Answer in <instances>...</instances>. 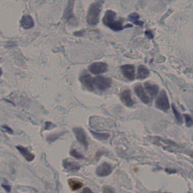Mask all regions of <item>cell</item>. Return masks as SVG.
I'll return each instance as SVG.
<instances>
[{
	"label": "cell",
	"instance_id": "1f68e13d",
	"mask_svg": "<svg viewBox=\"0 0 193 193\" xmlns=\"http://www.w3.org/2000/svg\"><path fill=\"white\" fill-rule=\"evenodd\" d=\"M188 193H191V192H188Z\"/></svg>",
	"mask_w": 193,
	"mask_h": 193
},
{
	"label": "cell",
	"instance_id": "4dcf8cb0",
	"mask_svg": "<svg viewBox=\"0 0 193 193\" xmlns=\"http://www.w3.org/2000/svg\"><path fill=\"white\" fill-rule=\"evenodd\" d=\"M2 70H1V68H0V77L1 76V75H2Z\"/></svg>",
	"mask_w": 193,
	"mask_h": 193
},
{
	"label": "cell",
	"instance_id": "ba28073f",
	"mask_svg": "<svg viewBox=\"0 0 193 193\" xmlns=\"http://www.w3.org/2000/svg\"><path fill=\"white\" fill-rule=\"evenodd\" d=\"M121 70L123 75L128 79L132 81L135 77L134 66L132 65H124L121 66Z\"/></svg>",
	"mask_w": 193,
	"mask_h": 193
},
{
	"label": "cell",
	"instance_id": "5bb4252c",
	"mask_svg": "<svg viewBox=\"0 0 193 193\" xmlns=\"http://www.w3.org/2000/svg\"><path fill=\"white\" fill-rule=\"evenodd\" d=\"M17 149L19 150V152L28 161H32L34 158V155L31 154L28 149L23 146H17Z\"/></svg>",
	"mask_w": 193,
	"mask_h": 193
},
{
	"label": "cell",
	"instance_id": "2e32d148",
	"mask_svg": "<svg viewBox=\"0 0 193 193\" xmlns=\"http://www.w3.org/2000/svg\"><path fill=\"white\" fill-rule=\"evenodd\" d=\"M73 4H74V1H68L66 8L65 9V13H64V18L65 19L69 20L73 16L72 10L73 8Z\"/></svg>",
	"mask_w": 193,
	"mask_h": 193
},
{
	"label": "cell",
	"instance_id": "d4e9b609",
	"mask_svg": "<svg viewBox=\"0 0 193 193\" xmlns=\"http://www.w3.org/2000/svg\"><path fill=\"white\" fill-rule=\"evenodd\" d=\"M103 193H115V190H114V189L113 188H111L110 186H105V188H103Z\"/></svg>",
	"mask_w": 193,
	"mask_h": 193
},
{
	"label": "cell",
	"instance_id": "d6986e66",
	"mask_svg": "<svg viewBox=\"0 0 193 193\" xmlns=\"http://www.w3.org/2000/svg\"><path fill=\"white\" fill-rule=\"evenodd\" d=\"M90 132L93 135L94 138L97 139L99 140H106L110 136L109 133H99V132H95L92 130H90Z\"/></svg>",
	"mask_w": 193,
	"mask_h": 193
},
{
	"label": "cell",
	"instance_id": "7a4b0ae2",
	"mask_svg": "<svg viewBox=\"0 0 193 193\" xmlns=\"http://www.w3.org/2000/svg\"><path fill=\"white\" fill-rule=\"evenodd\" d=\"M103 2L102 1H95L89 6L87 16V22L89 25L94 26L99 23V16Z\"/></svg>",
	"mask_w": 193,
	"mask_h": 193
},
{
	"label": "cell",
	"instance_id": "9c48e42d",
	"mask_svg": "<svg viewBox=\"0 0 193 193\" xmlns=\"http://www.w3.org/2000/svg\"><path fill=\"white\" fill-rule=\"evenodd\" d=\"M134 89V92L137 95V96L143 103H144L145 104H149V103L150 102V100L149 96H148V95L146 93L144 87L141 85L137 84V85L135 86Z\"/></svg>",
	"mask_w": 193,
	"mask_h": 193
},
{
	"label": "cell",
	"instance_id": "44dd1931",
	"mask_svg": "<svg viewBox=\"0 0 193 193\" xmlns=\"http://www.w3.org/2000/svg\"><path fill=\"white\" fill-rule=\"evenodd\" d=\"M172 108L173 112L174 113V115L176 118L177 121L180 124H182L183 123V118H182V116L180 115V113L178 112V110H177L174 104L172 105Z\"/></svg>",
	"mask_w": 193,
	"mask_h": 193
},
{
	"label": "cell",
	"instance_id": "277c9868",
	"mask_svg": "<svg viewBox=\"0 0 193 193\" xmlns=\"http://www.w3.org/2000/svg\"><path fill=\"white\" fill-rule=\"evenodd\" d=\"M94 87H96L100 91H105L110 88L112 84L110 78L103 76H97L93 78Z\"/></svg>",
	"mask_w": 193,
	"mask_h": 193
},
{
	"label": "cell",
	"instance_id": "9a60e30c",
	"mask_svg": "<svg viewBox=\"0 0 193 193\" xmlns=\"http://www.w3.org/2000/svg\"><path fill=\"white\" fill-rule=\"evenodd\" d=\"M63 167L68 171H77L80 169V166L77 163L68 161L67 160H63Z\"/></svg>",
	"mask_w": 193,
	"mask_h": 193
},
{
	"label": "cell",
	"instance_id": "603a6c76",
	"mask_svg": "<svg viewBox=\"0 0 193 193\" xmlns=\"http://www.w3.org/2000/svg\"><path fill=\"white\" fill-rule=\"evenodd\" d=\"M184 117L186 126L188 127H192L193 125V121L191 117L188 115H185Z\"/></svg>",
	"mask_w": 193,
	"mask_h": 193
},
{
	"label": "cell",
	"instance_id": "7c38bea8",
	"mask_svg": "<svg viewBox=\"0 0 193 193\" xmlns=\"http://www.w3.org/2000/svg\"><path fill=\"white\" fill-rule=\"evenodd\" d=\"M145 87L147 92L152 98H154L158 94L159 87L156 84H153L149 82H146L145 83Z\"/></svg>",
	"mask_w": 193,
	"mask_h": 193
},
{
	"label": "cell",
	"instance_id": "8992f818",
	"mask_svg": "<svg viewBox=\"0 0 193 193\" xmlns=\"http://www.w3.org/2000/svg\"><path fill=\"white\" fill-rule=\"evenodd\" d=\"M73 132L74 133L77 140L82 144L85 149L88 147V142L86 133L82 128L80 127H75L73 129Z\"/></svg>",
	"mask_w": 193,
	"mask_h": 193
},
{
	"label": "cell",
	"instance_id": "4316f807",
	"mask_svg": "<svg viewBox=\"0 0 193 193\" xmlns=\"http://www.w3.org/2000/svg\"><path fill=\"white\" fill-rule=\"evenodd\" d=\"M145 35H146V36H148L149 38V39L153 38V33L151 31H146L145 32Z\"/></svg>",
	"mask_w": 193,
	"mask_h": 193
},
{
	"label": "cell",
	"instance_id": "4fadbf2b",
	"mask_svg": "<svg viewBox=\"0 0 193 193\" xmlns=\"http://www.w3.org/2000/svg\"><path fill=\"white\" fill-rule=\"evenodd\" d=\"M21 26L24 29H29L34 26V21L32 18L30 16H24L21 21Z\"/></svg>",
	"mask_w": 193,
	"mask_h": 193
},
{
	"label": "cell",
	"instance_id": "5b68a950",
	"mask_svg": "<svg viewBox=\"0 0 193 193\" xmlns=\"http://www.w3.org/2000/svg\"><path fill=\"white\" fill-rule=\"evenodd\" d=\"M89 70L92 74L97 75L105 72L107 69V65L102 62H97L89 66Z\"/></svg>",
	"mask_w": 193,
	"mask_h": 193
},
{
	"label": "cell",
	"instance_id": "f1b7e54d",
	"mask_svg": "<svg viewBox=\"0 0 193 193\" xmlns=\"http://www.w3.org/2000/svg\"><path fill=\"white\" fill-rule=\"evenodd\" d=\"M82 193H93V192L89 188H85L84 189Z\"/></svg>",
	"mask_w": 193,
	"mask_h": 193
},
{
	"label": "cell",
	"instance_id": "7402d4cb",
	"mask_svg": "<svg viewBox=\"0 0 193 193\" xmlns=\"http://www.w3.org/2000/svg\"><path fill=\"white\" fill-rule=\"evenodd\" d=\"M63 134V132L57 133V134H54L50 135L47 137L46 140H47V141L48 142H50V143L54 142L56 140H57L58 139L60 138Z\"/></svg>",
	"mask_w": 193,
	"mask_h": 193
},
{
	"label": "cell",
	"instance_id": "ffe728a7",
	"mask_svg": "<svg viewBox=\"0 0 193 193\" xmlns=\"http://www.w3.org/2000/svg\"><path fill=\"white\" fill-rule=\"evenodd\" d=\"M68 183H69V185L71 188V189L74 191L83 187V183L81 182L77 181L75 180H70L68 181Z\"/></svg>",
	"mask_w": 193,
	"mask_h": 193
},
{
	"label": "cell",
	"instance_id": "d6a6232c",
	"mask_svg": "<svg viewBox=\"0 0 193 193\" xmlns=\"http://www.w3.org/2000/svg\"><path fill=\"white\" fill-rule=\"evenodd\" d=\"M166 193V192H165V193Z\"/></svg>",
	"mask_w": 193,
	"mask_h": 193
},
{
	"label": "cell",
	"instance_id": "836d02e7",
	"mask_svg": "<svg viewBox=\"0 0 193 193\" xmlns=\"http://www.w3.org/2000/svg\"><path fill=\"white\" fill-rule=\"evenodd\" d=\"M192 156H193V155H192Z\"/></svg>",
	"mask_w": 193,
	"mask_h": 193
},
{
	"label": "cell",
	"instance_id": "52a82bcc",
	"mask_svg": "<svg viewBox=\"0 0 193 193\" xmlns=\"http://www.w3.org/2000/svg\"><path fill=\"white\" fill-rule=\"evenodd\" d=\"M80 81L87 89L90 91H94L95 87L93 84V78L90 75L87 73H84L80 77Z\"/></svg>",
	"mask_w": 193,
	"mask_h": 193
},
{
	"label": "cell",
	"instance_id": "484cf974",
	"mask_svg": "<svg viewBox=\"0 0 193 193\" xmlns=\"http://www.w3.org/2000/svg\"><path fill=\"white\" fill-rule=\"evenodd\" d=\"M2 186L4 188L7 193H10L11 190V187L8 185H2Z\"/></svg>",
	"mask_w": 193,
	"mask_h": 193
},
{
	"label": "cell",
	"instance_id": "8fae6325",
	"mask_svg": "<svg viewBox=\"0 0 193 193\" xmlns=\"http://www.w3.org/2000/svg\"><path fill=\"white\" fill-rule=\"evenodd\" d=\"M121 102L128 107H131L134 104V101L131 98V93L129 89H125L120 95Z\"/></svg>",
	"mask_w": 193,
	"mask_h": 193
},
{
	"label": "cell",
	"instance_id": "ac0fdd59",
	"mask_svg": "<svg viewBox=\"0 0 193 193\" xmlns=\"http://www.w3.org/2000/svg\"><path fill=\"white\" fill-rule=\"evenodd\" d=\"M128 19L129 21L132 22L136 25L142 27L144 26V22L139 20V16L137 13H131L128 16Z\"/></svg>",
	"mask_w": 193,
	"mask_h": 193
},
{
	"label": "cell",
	"instance_id": "3957f363",
	"mask_svg": "<svg viewBox=\"0 0 193 193\" xmlns=\"http://www.w3.org/2000/svg\"><path fill=\"white\" fill-rule=\"evenodd\" d=\"M155 106L160 110L167 112L170 108L169 100L164 90L160 91V94L155 101Z\"/></svg>",
	"mask_w": 193,
	"mask_h": 193
},
{
	"label": "cell",
	"instance_id": "30bf717a",
	"mask_svg": "<svg viewBox=\"0 0 193 193\" xmlns=\"http://www.w3.org/2000/svg\"><path fill=\"white\" fill-rule=\"evenodd\" d=\"M112 171V168L111 166L107 163H103L97 168L95 172L98 176L106 177L110 175Z\"/></svg>",
	"mask_w": 193,
	"mask_h": 193
},
{
	"label": "cell",
	"instance_id": "83f0119b",
	"mask_svg": "<svg viewBox=\"0 0 193 193\" xmlns=\"http://www.w3.org/2000/svg\"><path fill=\"white\" fill-rule=\"evenodd\" d=\"M2 127H3L4 129H5L7 131V132H8L9 133L12 134V133L13 132V131H12V130L11 129V128L9 127L8 126H3Z\"/></svg>",
	"mask_w": 193,
	"mask_h": 193
},
{
	"label": "cell",
	"instance_id": "cb8c5ba5",
	"mask_svg": "<svg viewBox=\"0 0 193 193\" xmlns=\"http://www.w3.org/2000/svg\"><path fill=\"white\" fill-rule=\"evenodd\" d=\"M70 155L72 156L75 158H76L77 159H82L84 158V156H83V155L80 154V153H79L77 151H76L75 149H72V150H71L70 151Z\"/></svg>",
	"mask_w": 193,
	"mask_h": 193
},
{
	"label": "cell",
	"instance_id": "e0dca14e",
	"mask_svg": "<svg viewBox=\"0 0 193 193\" xmlns=\"http://www.w3.org/2000/svg\"><path fill=\"white\" fill-rule=\"evenodd\" d=\"M150 72L149 70L144 65H140L138 67L137 72V78L139 79H143L148 77Z\"/></svg>",
	"mask_w": 193,
	"mask_h": 193
},
{
	"label": "cell",
	"instance_id": "6da1fadb",
	"mask_svg": "<svg viewBox=\"0 0 193 193\" xmlns=\"http://www.w3.org/2000/svg\"><path fill=\"white\" fill-rule=\"evenodd\" d=\"M116 13L110 10H107L105 12V16L103 18L102 22L103 24L110 28L112 30L115 31H121L125 28L131 27V24H127L123 26V22L121 21H117L116 19Z\"/></svg>",
	"mask_w": 193,
	"mask_h": 193
},
{
	"label": "cell",
	"instance_id": "f546056e",
	"mask_svg": "<svg viewBox=\"0 0 193 193\" xmlns=\"http://www.w3.org/2000/svg\"><path fill=\"white\" fill-rule=\"evenodd\" d=\"M166 172H167L168 173H170V174H172V173H176V171L173 170V169H166Z\"/></svg>",
	"mask_w": 193,
	"mask_h": 193
}]
</instances>
